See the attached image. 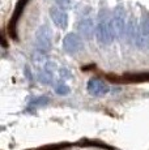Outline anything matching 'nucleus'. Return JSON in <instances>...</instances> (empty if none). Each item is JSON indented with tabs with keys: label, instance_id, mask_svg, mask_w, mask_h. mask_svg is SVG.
<instances>
[{
	"label": "nucleus",
	"instance_id": "1",
	"mask_svg": "<svg viewBox=\"0 0 149 150\" xmlns=\"http://www.w3.org/2000/svg\"><path fill=\"white\" fill-rule=\"evenodd\" d=\"M111 16L106 8H102L98 13V24L96 26V39L101 45H110L113 42V35L110 31Z\"/></svg>",
	"mask_w": 149,
	"mask_h": 150
},
{
	"label": "nucleus",
	"instance_id": "2",
	"mask_svg": "<svg viewBox=\"0 0 149 150\" xmlns=\"http://www.w3.org/2000/svg\"><path fill=\"white\" fill-rule=\"evenodd\" d=\"M110 31L113 38H122L126 34V12L123 7H116L110 20Z\"/></svg>",
	"mask_w": 149,
	"mask_h": 150
},
{
	"label": "nucleus",
	"instance_id": "3",
	"mask_svg": "<svg viewBox=\"0 0 149 150\" xmlns=\"http://www.w3.org/2000/svg\"><path fill=\"white\" fill-rule=\"evenodd\" d=\"M28 3H29V0H18L17 1L16 8L13 11V14L11 17V21L8 24V34H9L11 39H13V41L18 39V35H17V22L21 18V14L24 12L25 7L28 5Z\"/></svg>",
	"mask_w": 149,
	"mask_h": 150
},
{
	"label": "nucleus",
	"instance_id": "4",
	"mask_svg": "<svg viewBox=\"0 0 149 150\" xmlns=\"http://www.w3.org/2000/svg\"><path fill=\"white\" fill-rule=\"evenodd\" d=\"M126 34H127L128 42L132 45L137 46V47H144L141 38V30H140V24L136 21L135 17H131L128 21L127 26H126Z\"/></svg>",
	"mask_w": 149,
	"mask_h": 150
},
{
	"label": "nucleus",
	"instance_id": "5",
	"mask_svg": "<svg viewBox=\"0 0 149 150\" xmlns=\"http://www.w3.org/2000/svg\"><path fill=\"white\" fill-rule=\"evenodd\" d=\"M63 48L67 54L73 55L77 54L84 48V42H82V38L76 33H70L64 37L63 39Z\"/></svg>",
	"mask_w": 149,
	"mask_h": 150
},
{
	"label": "nucleus",
	"instance_id": "6",
	"mask_svg": "<svg viewBox=\"0 0 149 150\" xmlns=\"http://www.w3.org/2000/svg\"><path fill=\"white\" fill-rule=\"evenodd\" d=\"M51 38H53V34H51V30L48 29V26H46V25L41 26L35 34L37 48L42 52H47L51 47Z\"/></svg>",
	"mask_w": 149,
	"mask_h": 150
},
{
	"label": "nucleus",
	"instance_id": "7",
	"mask_svg": "<svg viewBox=\"0 0 149 150\" xmlns=\"http://www.w3.org/2000/svg\"><path fill=\"white\" fill-rule=\"evenodd\" d=\"M109 80L113 82H149V72H140V73H127L123 76H113L107 74Z\"/></svg>",
	"mask_w": 149,
	"mask_h": 150
},
{
	"label": "nucleus",
	"instance_id": "8",
	"mask_svg": "<svg viewBox=\"0 0 149 150\" xmlns=\"http://www.w3.org/2000/svg\"><path fill=\"white\" fill-rule=\"evenodd\" d=\"M87 89L90 96L94 97H104L105 94H107L110 91V88H109L107 83L99 79H90Z\"/></svg>",
	"mask_w": 149,
	"mask_h": 150
},
{
	"label": "nucleus",
	"instance_id": "9",
	"mask_svg": "<svg viewBox=\"0 0 149 150\" xmlns=\"http://www.w3.org/2000/svg\"><path fill=\"white\" fill-rule=\"evenodd\" d=\"M50 16L53 22L59 29H65L68 26V16L65 13V11L60 9L58 7H53L50 9Z\"/></svg>",
	"mask_w": 149,
	"mask_h": 150
},
{
	"label": "nucleus",
	"instance_id": "10",
	"mask_svg": "<svg viewBox=\"0 0 149 150\" xmlns=\"http://www.w3.org/2000/svg\"><path fill=\"white\" fill-rule=\"evenodd\" d=\"M77 30H79V33L85 39H90L93 37V34L96 33V29H94V24L92 21V18L80 20V22L77 24Z\"/></svg>",
	"mask_w": 149,
	"mask_h": 150
},
{
	"label": "nucleus",
	"instance_id": "11",
	"mask_svg": "<svg viewBox=\"0 0 149 150\" xmlns=\"http://www.w3.org/2000/svg\"><path fill=\"white\" fill-rule=\"evenodd\" d=\"M140 30H141V38L144 47H149V14H145V11H143V18L140 22Z\"/></svg>",
	"mask_w": 149,
	"mask_h": 150
},
{
	"label": "nucleus",
	"instance_id": "12",
	"mask_svg": "<svg viewBox=\"0 0 149 150\" xmlns=\"http://www.w3.org/2000/svg\"><path fill=\"white\" fill-rule=\"evenodd\" d=\"M48 102H50V99H48L47 97H37V98H33V99L29 102V105H28L26 111H35V108L42 107V106H46Z\"/></svg>",
	"mask_w": 149,
	"mask_h": 150
},
{
	"label": "nucleus",
	"instance_id": "13",
	"mask_svg": "<svg viewBox=\"0 0 149 150\" xmlns=\"http://www.w3.org/2000/svg\"><path fill=\"white\" fill-rule=\"evenodd\" d=\"M54 89H55L56 94H59V96H67L71 91V89L68 88V85L64 81H59V82L54 83Z\"/></svg>",
	"mask_w": 149,
	"mask_h": 150
},
{
	"label": "nucleus",
	"instance_id": "14",
	"mask_svg": "<svg viewBox=\"0 0 149 150\" xmlns=\"http://www.w3.org/2000/svg\"><path fill=\"white\" fill-rule=\"evenodd\" d=\"M39 81H41L42 83H51V81H53V73H50L48 71H42L41 74H39Z\"/></svg>",
	"mask_w": 149,
	"mask_h": 150
},
{
	"label": "nucleus",
	"instance_id": "15",
	"mask_svg": "<svg viewBox=\"0 0 149 150\" xmlns=\"http://www.w3.org/2000/svg\"><path fill=\"white\" fill-rule=\"evenodd\" d=\"M55 3L58 5V8L63 11L71 9V7H72V0H55Z\"/></svg>",
	"mask_w": 149,
	"mask_h": 150
},
{
	"label": "nucleus",
	"instance_id": "16",
	"mask_svg": "<svg viewBox=\"0 0 149 150\" xmlns=\"http://www.w3.org/2000/svg\"><path fill=\"white\" fill-rule=\"evenodd\" d=\"M67 148V145H55V146H46L43 149H37V150H62Z\"/></svg>",
	"mask_w": 149,
	"mask_h": 150
},
{
	"label": "nucleus",
	"instance_id": "17",
	"mask_svg": "<svg viewBox=\"0 0 149 150\" xmlns=\"http://www.w3.org/2000/svg\"><path fill=\"white\" fill-rule=\"evenodd\" d=\"M60 76L63 77V81H64V79H65V77H70L71 74L67 72V69H60Z\"/></svg>",
	"mask_w": 149,
	"mask_h": 150
},
{
	"label": "nucleus",
	"instance_id": "18",
	"mask_svg": "<svg viewBox=\"0 0 149 150\" xmlns=\"http://www.w3.org/2000/svg\"><path fill=\"white\" fill-rule=\"evenodd\" d=\"M96 65L94 64H90V65H87V67H82V71H88V69H94Z\"/></svg>",
	"mask_w": 149,
	"mask_h": 150
}]
</instances>
